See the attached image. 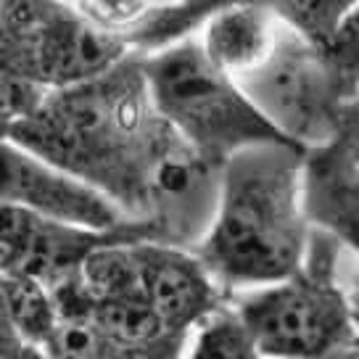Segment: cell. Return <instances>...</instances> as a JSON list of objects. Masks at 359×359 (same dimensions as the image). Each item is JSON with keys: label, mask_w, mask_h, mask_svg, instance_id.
Returning a JSON list of instances; mask_svg holds the SVG:
<instances>
[{"label": "cell", "mask_w": 359, "mask_h": 359, "mask_svg": "<svg viewBox=\"0 0 359 359\" xmlns=\"http://www.w3.org/2000/svg\"><path fill=\"white\" fill-rule=\"evenodd\" d=\"M3 143L109 196L135 222H154L169 246L193 248L219 175L158 114L140 56L98 79L53 90L40 111L3 127Z\"/></svg>", "instance_id": "1"}, {"label": "cell", "mask_w": 359, "mask_h": 359, "mask_svg": "<svg viewBox=\"0 0 359 359\" xmlns=\"http://www.w3.org/2000/svg\"><path fill=\"white\" fill-rule=\"evenodd\" d=\"M306 154L262 143L222 167L217 212L191 251L227 293L278 285L304 267L314 230L304 209Z\"/></svg>", "instance_id": "2"}, {"label": "cell", "mask_w": 359, "mask_h": 359, "mask_svg": "<svg viewBox=\"0 0 359 359\" xmlns=\"http://www.w3.org/2000/svg\"><path fill=\"white\" fill-rule=\"evenodd\" d=\"M140 64L158 114L217 172L243 148L288 143L236 79L214 67L198 37L140 58Z\"/></svg>", "instance_id": "3"}, {"label": "cell", "mask_w": 359, "mask_h": 359, "mask_svg": "<svg viewBox=\"0 0 359 359\" xmlns=\"http://www.w3.org/2000/svg\"><path fill=\"white\" fill-rule=\"evenodd\" d=\"M341 243L312 230L304 267L278 285L227 293L264 359H330L357 346L346 285L338 280Z\"/></svg>", "instance_id": "4"}, {"label": "cell", "mask_w": 359, "mask_h": 359, "mask_svg": "<svg viewBox=\"0 0 359 359\" xmlns=\"http://www.w3.org/2000/svg\"><path fill=\"white\" fill-rule=\"evenodd\" d=\"M0 72L67 90L116 69L130 50L74 3L13 0L0 6Z\"/></svg>", "instance_id": "5"}, {"label": "cell", "mask_w": 359, "mask_h": 359, "mask_svg": "<svg viewBox=\"0 0 359 359\" xmlns=\"http://www.w3.org/2000/svg\"><path fill=\"white\" fill-rule=\"evenodd\" d=\"M257 111L278 133L304 151H317L338 140L344 95L325 53L278 24L269 56L254 72L236 79Z\"/></svg>", "instance_id": "6"}, {"label": "cell", "mask_w": 359, "mask_h": 359, "mask_svg": "<svg viewBox=\"0 0 359 359\" xmlns=\"http://www.w3.org/2000/svg\"><path fill=\"white\" fill-rule=\"evenodd\" d=\"M0 264L3 275H27L50 291L82 278L88 259L109 246L167 243L164 230L154 222H127L116 230H88L74 224L53 222L22 206L3 203Z\"/></svg>", "instance_id": "7"}, {"label": "cell", "mask_w": 359, "mask_h": 359, "mask_svg": "<svg viewBox=\"0 0 359 359\" xmlns=\"http://www.w3.org/2000/svg\"><path fill=\"white\" fill-rule=\"evenodd\" d=\"M0 196L6 206H22L45 219L88 230H116L133 222L109 196L11 143L0 148Z\"/></svg>", "instance_id": "8"}, {"label": "cell", "mask_w": 359, "mask_h": 359, "mask_svg": "<svg viewBox=\"0 0 359 359\" xmlns=\"http://www.w3.org/2000/svg\"><path fill=\"white\" fill-rule=\"evenodd\" d=\"M137 262L143 299L175 336L188 338L227 302V291L191 248L140 243Z\"/></svg>", "instance_id": "9"}, {"label": "cell", "mask_w": 359, "mask_h": 359, "mask_svg": "<svg viewBox=\"0 0 359 359\" xmlns=\"http://www.w3.org/2000/svg\"><path fill=\"white\" fill-rule=\"evenodd\" d=\"M82 16L116 37L130 56H156L175 45L193 40L224 3L219 0H185V3H151V0H77Z\"/></svg>", "instance_id": "10"}, {"label": "cell", "mask_w": 359, "mask_h": 359, "mask_svg": "<svg viewBox=\"0 0 359 359\" xmlns=\"http://www.w3.org/2000/svg\"><path fill=\"white\" fill-rule=\"evenodd\" d=\"M304 209L312 227L348 246L359 262V167L338 140L306 154Z\"/></svg>", "instance_id": "11"}, {"label": "cell", "mask_w": 359, "mask_h": 359, "mask_svg": "<svg viewBox=\"0 0 359 359\" xmlns=\"http://www.w3.org/2000/svg\"><path fill=\"white\" fill-rule=\"evenodd\" d=\"M278 24L272 3H224L222 11L206 22L198 40L214 67L238 79L269 56Z\"/></svg>", "instance_id": "12"}, {"label": "cell", "mask_w": 359, "mask_h": 359, "mask_svg": "<svg viewBox=\"0 0 359 359\" xmlns=\"http://www.w3.org/2000/svg\"><path fill=\"white\" fill-rule=\"evenodd\" d=\"M0 317H6L24 344L45 346L58 327V306L48 285L27 275H3Z\"/></svg>", "instance_id": "13"}, {"label": "cell", "mask_w": 359, "mask_h": 359, "mask_svg": "<svg viewBox=\"0 0 359 359\" xmlns=\"http://www.w3.org/2000/svg\"><path fill=\"white\" fill-rule=\"evenodd\" d=\"M137 246H109L88 259L82 269V285L90 299H143Z\"/></svg>", "instance_id": "14"}, {"label": "cell", "mask_w": 359, "mask_h": 359, "mask_svg": "<svg viewBox=\"0 0 359 359\" xmlns=\"http://www.w3.org/2000/svg\"><path fill=\"white\" fill-rule=\"evenodd\" d=\"M188 359H264L257 338L243 323V317L230 299L217 312L203 320Z\"/></svg>", "instance_id": "15"}, {"label": "cell", "mask_w": 359, "mask_h": 359, "mask_svg": "<svg viewBox=\"0 0 359 359\" xmlns=\"http://www.w3.org/2000/svg\"><path fill=\"white\" fill-rule=\"evenodd\" d=\"M283 24H288L293 32L304 37L306 43L327 53L336 40L338 27L354 8L351 0H280L272 3Z\"/></svg>", "instance_id": "16"}, {"label": "cell", "mask_w": 359, "mask_h": 359, "mask_svg": "<svg viewBox=\"0 0 359 359\" xmlns=\"http://www.w3.org/2000/svg\"><path fill=\"white\" fill-rule=\"evenodd\" d=\"M43 348L50 359H114L119 354V348L88 320H58Z\"/></svg>", "instance_id": "17"}, {"label": "cell", "mask_w": 359, "mask_h": 359, "mask_svg": "<svg viewBox=\"0 0 359 359\" xmlns=\"http://www.w3.org/2000/svg\"><path fill=\"white\" fill-rule=\"evenodd\" d=\"M325 58L336 74L344 101L359 98V3H354V8L341 22L336 40L325 53Z\"/></svg>", "instance_id": "18"}, {"label": "cell", "mask_w": 359, "mask_h": 359, "mask_svg": "<svg viewBox=\"0 0 359 359\" xmlns=\"http://www.w3.org/2000/svg\"><path fill=\"white\" fill-rule=\"evenodd\" d=\"M53 90L43 88L29 79L13 77L0 72V114H3V127L16 122H24L40 111Z\"/></svg>", "instance_id": "19"}, {"label": "cell", "mask_w": 359, "mask_h": 359, "mask_svg": "<svg viewBox=\"0 0 359 359\" xmlns=\"http://www.w3.org/2000/svg\"><path fill=\"white\" fill-rule=\"evenodd\" d=\"M338 143L359 167V98L346 101L338 119Z\"/></svg>", "instance_id": "20"}, {"label": "cell", "mask_w": 359, "mask_h": 359, "mask_svg": "<svg viewBox=\"0 0 359 359\" xmlns=\"http://www.w3.org/2000/svg\"><path fill=\"white\" fill-rule=\"evenodd\" d=\"M346 296H348V309H351V323H354V330H357V344H359V272L346 285Z\"/></svg>", "instance_id": "21"}]
</instances>
